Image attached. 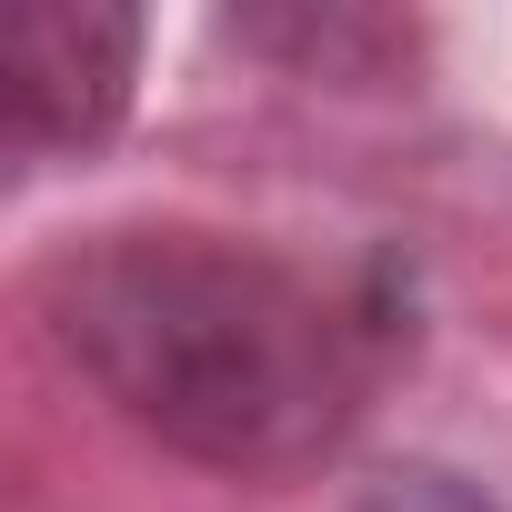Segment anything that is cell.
<instances>
[{"label": "cell", "instance_id": "obj_1", "mask_svg": "<svg viewBox=\"0 0 512 512\" xmlns=\"http://www.w3.org/2000/svg\"><path fill=\"white\" fill-rule=\"evenodd\" d=\"M51 342L211 472H312L372 402L382 322L302 262L191 221H111L41 262Z\"/></svg>", "mask_w": 512, "mask_h": 512}, {"label": "cell", "instance_id": "obj_2", "mask_svg": "<svg viewBox=\"0 0 512 512\" xmlns=\"http://www.w3.org/2000/svg\"><path fill=\"white\" fill-rule=\"evenodd\" d=\"M141 71V11L91 0H21L0 21V101H11V161H61L121 131Z\"/></svg>", "mask_w": 512, "mask_h": 512}]
</instances>
